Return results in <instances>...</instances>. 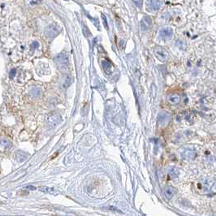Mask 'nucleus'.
Instances as JSON below:
<instances>
[{
    "label": "nucleus",
    "instance_id": "3",
    "mask_svg": "<svg viewBox=\"0 0 216 216\" xmlns=\"http://www.w3.org/2000/svg\"><path fill=\"white\" fill-rule=\"evenodd\" d=\"M162 3L160 0H147L146 1V8L149 11L155 12L161 8Z\"/></svg>",
    "mask_w": 216,
    "mask_h": 216
},
{
    "label": "nucleus",
    "instance_id": "10",
    "mask_svg": "<svg viewBox=\"0 0 216 216\" xmlns=\"http://www.w3.org/2000/svg\"><path fill=\"white\" fill-rule=\"evenodd\" d=\"M28 158V154L26 153H24V151L19 150L16 153V159L19 163H23L24 161H25Z\"/></svg>",
    "mask_w": 216,
    "mask_h": 216
},
{
    "label": "nucleus",
    "instance_id": "8",
    "mask_svg": "<svg viewBox=\"0 0 216 216\" xmlns=\"http://www.w3.org/2000/svg\"><path fill=\"white\" fill-rule=\"evenodd\" d=\"M167 101L169 102L171 104H178L180 102V96L178 94H170L167 96Z\"/></svg>",
    "mask_w": 216,
    "mask_h": 216
},
{
    "label": "nucleus",
    "instance_id": "4",
    "mask_svg": "<svg viewBox=\"0 0 216 216\" xmlns=\"http://www.w3.org/2000/svg\"><path fill=\"white\" fill-rule=\"evenodd\" d=\"M154 51L156 58L160 61H165L168 57V53H167V50L161 47H156Z\"/></svg>",
    "mask_w": 216,
    "mask_h": 216
},
{
    "label": "nucleus",
    "instance_id": "16",
    "mask_svg": "<svg viewBox=\"0 0 216 216\" xmlns=\"http://www.w3.org/2000/svg\"><path fill=\"white\" fill-rule=\"evenodd\" d=\"M133 2L137 8H141V6H142V0H133Z\"/></svg>",
    "mask_w": 216,
    "mask_h": 216
},
{
    "label": "nucleus",
    "instance_id": "11",
    "mask_svg": "<svg viewBox=\"0 0 216 216\" xmlns=\"http://www.w3.org/2000/svg\"><path fill=\"white\" fill-rule=\"evenodd\" d=\"M175 193H176V189L172 187L166 188L164 190V195L167 199H171L175 195Z\"/></svg>",
    "mask_w": 216,
    "mask_h": 216
},
{
    "label": "nucleus",
    "instance_id": "17",
    "mask_svg": "<svg viewBox=\"0 0 216 216\" xmlns=\"http://www.w3.org/2000/svg\"><path fill=\"white\" fill-rule=\"evenodd\" d=\"M102 21H103V24H104V26L106 29H108V25H107V21H106V17L103 14H102Z\"/></svg>",
    "mask_w": 216,
    "mask_h": 216
},
{
    "label": "nucleus",
    "instance_id": "9",
    "mask_svg": "<svg viewBox=\"0 0 216 216\" xmlns=\"http://www.w3.org/2000/svg\"><path fill=\"white\" fill-rule=\"evenodd\" d=\"M58 34H59V30H58L56 26H55V25L51 24L50 26H49L48 28H47V36L50 37H52L53 38V37L56 36Z\"/></svg>",
    "mask_w": 216,
    "mask_h": 216
},
{
    "label": "nucleus",
    "instance_id": "2",
    "mask_svg": "<svg viewBox=\"0 0 216 216\" xmlns=\"http://www.w3.org/2000/svg\"><path fill=\"white\" fill-rule=\"evenodd\" d=\"M61 120H62V119H61L60 114L55 112V113H52V114H50L47 116V124L49 125L50 128H55L58 124H60Z\"/></svg>",
    "mask_w": 216,
    "mask_h": 216
},
{
    "label": "nucleus",
    "instance_id": "1",
    "mask_svg": "<svg viewBox=\"0 0 216 216\" xmlns=\"http://www.w3.org/2000/svg\"><path fill=\"white\" fill-rule=\"evenodd\" d=\"M55 62L60 70H65L68 67V58L65 54H59L55 56Z\"/></svg>",
    "mask_w": 216,
    "mask_h": 216
},
{
    "label": "nucleus",
    "instance_id": "13",
    "mask_svg": "<svg viewBox=\"0 0 216 216\" xmlns=\"http://www.w3.org/2000/svg\"><path fill=\"white\" fill-rule=\"evenodd\" d=\"M102 67L104 68L105 72L108 74L112 73V64L110 62H108L107 60H103L102 61Z\"/></svg>",
    "mask_w": 216,
    "mask_h": 216
},
{
    "label": "nucleus",
    "instance_id": "15",
    "mask_svg": "<svg viewBox=\"0 0 216 216\" xmlns=\"http://www.w3.org/2000/svg\"><path fill=\"white\" fill-rule=\"evenodd\" d=\"M194 156H195V153L191 150H185L184 152V157H185V159H193V158H194Z\"/></svg>",
    "mask_w": 216,
    "mask_h": 216
},
{
    "label": "nucleus",
    "instance_id": "12",
    "mask_svg": "<svg viewBox=\"0 0 216 216\" xmlns=\"http://www.w3.org/2000/svg\"><path fill=\"white\" fill-rule=\"evenodd\" d=\"M0 146L3 149V150H8L12 146V143L9 140L7 139H2L0 140Z\"/></svg>",
    "mask_w": 216,
    "mask_h": 216
},
{
    "label": "nucleus",
    "instance_id": "6",
    "mask_svg": "<svg viewBox=\"0 0 216 216\" xmlns=\"http://www.w3.org/2000/svg\"><path fill=\"white\" fill-rule=\"evenodd\" d=\"M170 120V115L167 114L166 112H163L161 114H159V120L158 122L160 124V126H164L168 124Z\"/></svg>",
    "mask_w": 216,
    "mask_h": 216
},
{
    "label": "nucleus",
    "instance_id": "5",
    "mask_svg": "<svg viewBox=\"0 0 216 216\" xmlns=\"http://www.w3.org/2000/svg\"><path fill=\"white\" fill-rule=\"evenodd\" d=\"M140 26H141V29L142 31L146 32L147 30L150 29L152 26V21L151 19L148 16H145L142 18V20L141 21L140 23Z\"/></svg>",
    "mask_w": 216,
    "mask_h": 216
},
{
    "label": "nucleus",
    "instance_id": "14",
    "mask_svg": "<svg viewBox=\"0 0 216 216\" xmlns=\"http://www.w3.org/2000/svg\"><path fill=\"white\" fill-rule=\"evenodd\" d=\"M73 79L71 77V76H65V78H64V81H63V87L64 88H68V87H69V86L72 85V83H73Z\"/></svg>",
    "mask_w": 216,
    "mask_h": 216
},
{
    "label": "nucleus",
    "instance_id": "7",
    "mask_svg": "<svg viewBox=\"0 0 216 216\" xmlns=\"http://www.w3.org/2000/svg\"><path fill=\"white\" fill-rule=\"evenodd\" d=\"M160 37L163 39H170L173 35V32L171 29L166 28V29H163L160 30Z\"/></svg>",
    "mask_w": 216,
    "mask_h": 216
}]
</instances>
